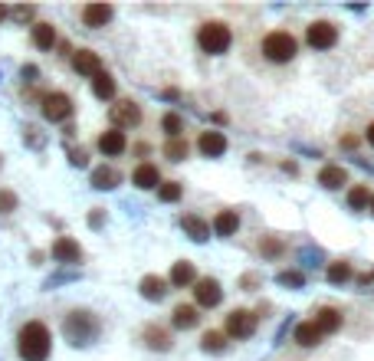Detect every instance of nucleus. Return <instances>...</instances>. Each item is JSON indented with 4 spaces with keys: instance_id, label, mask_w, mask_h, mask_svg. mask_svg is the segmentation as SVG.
Wrapping results in <instances>:
<instances>
[{
    "instance_id": "1",
    "label": "nucleus",
    "mask_w": 374,
    "mask_h": 361,
    "mask_svg": "<svg viewBox=\"0 0 374 361\" xmlns=\"http://www.w3.org/2000/svg\"><path fill=\"white\" fill-rule=\"evenodd\" d=\"M260 56H263L269 66H286L299 56V40L289 30H266L260 36Z\"/></svg>"
},
{
    "instance_id": "2",
    "label": "nucleus",
    "mask_w": 374,
    "mask_h": 361,
    "mask_svg": "<svg viewBox=\"0 0 374 361\" xmlns=\"http://www.w3.org/2000/svg\"><path fill=\"white\" fill-rule=\"evenodd\" d=\"M50 348H53V335L46 322H26L17 335V352L23 361H46L50 358Z\"/></svg>"
},
{
    "instance_id": "3",
    "label": "nucleus",
    "mask_w": 374,
    "mask_h": 361,
    "mask_svg": "<svg viewBox=\"0 0 374 361\" xmlns=\"http://www.w3.org/2000/svg\"><path fill=\"white\" fill-rule=\"evenodd\" d=\"M197 46L207 53V56H223V53L233 46V30H230L227 20H204L197 23Z\"/></svg>"
},
{
    "instance_id": "4",
    "label": "nucleus",
    "mask_w": 374,
    "mask_h": 361,
    "mask_svg": "<svg viewBox=\"0 0 374 361\" xmlns=\"http://www.w3.org/2000/svg\"><path fill=\"white\" fill-rule=\"evenodd\" d=\"M63 332H66V338L73 345H89L99 338V332H102V322H99V316L89 309H73L66 318H63Z\"/></svg>"
},
{
    "instance_id": "5",
    "label": "nucleus",
    "mask_w": 374,
    "mask_h": 361,
    "mask_svg": "<svg viewBox=\"0 0 374 361\" xmlns=\"http://www.w3.org/2000/svg\"><path fill=\"white\" fill-rule=\"evenodd\" d=\"M260 325V318H256L253 309H233L223 322V335L227 338H250Z\"/></svg>"
},
{
    "instance_id": "6",
    "label": "nucleus",
    "mask_w": 374,
    "mask_h": 361,
    "mask_svg": "<svg viewBox=\"0 0 374 361\" xmlns=\"http://www.w3.org/2000/svg\"><path fill=\"white\" fill-rule=\"evenodd\" d=\"M306 43L312 46V50H332V46L338 43V26H335L332 20H312V23L306 26Z\"/></svg>"
},
{
    "instance_id": "7",
    "label": "nucleus",
    "mask_w": 374,
    "mask_h": 361,
    "mask_svg": "<svg viewBox=\"0 0 374 361\" xmlns=\"http://www.w3.org/2000/svg\"><path fill=\"white\" fill-rule=\"evenodd\" d=\"M109 119H112V129H135L141 125V109H138L135 99H115V105L109 109Z\"/></svg>"
},
{
    "instance_id": "8",
    "label": "nucleus",
    "mask_w": 374,
    "mask_h": 361,
    "mask_svg": "<svg viewBox=\"0 0 374 361\" xmlns=\"http://www.w3.org/2000/svg\"><path fill=\"white\" fill-rule=\"evenodd\" d=\"M191 293H194V306H197V309H217V306H220V299H223L220 283H217V279H210V276L197 279Z\"/></svg>"
},
{
    "instance_id": "9",
    "label": "nucleus",
    "mask_w": 374,
    "mask_h": 361,
    "mask_svg": "<svg viewBox=\"0 0 374 361\" xmlns=\"http://www.w3.org/2000/svg\"><path fill=\"white\" fill-rule=\"evenodd\" d=\"M73 115V99L66 92H46L43 95V119L50 122H66Z\"/></svg>"
},
{
    "instance_id": "10",
    "label": "nucleus",
    "mask_w": 374,
    "mask_h": 361,
    "mask_svg": "<svg viewBox=\"0 0 374 361\" xmlns=\"http://www.w3.org/2000/svg\"><path fill=\"white\" fill-rule=\"evenodd\" d=\"M79 17H82V23L89 26V30H99V26H109L112 17H115V7L112 4H85L82 10H79Z\"/></svg>"
},
{
    "instance_id": "11",
    "label": "nucleus",
    "mask_w": 374,
    "mask_h": 361,
    "mask_svg": "<svg viewBox=\"0 0 374 361\" xmlns=\"http://www.w3.org/2000/svg\"><path fill=\"white\" fill-rule=\"evenodd\" d=\"M197 151L204 158H220L223 151H227V135L217 129H207L197 135Z\"/></svg>"
},
{
    "instance_id": "12",
    "label": "nucleus",
    "mask_w": 374,
    "mask_h": 361,
    "mask_svg": "<svg viewBox=\"0 0 374 361\" xmlns=\"http://www.w3.org/2000/svg\"><path fill=\"white\" fill-rule=\"evenodd\" d=\"M95 148H99L105 158H119L128 148V138H125V131H119V129H105L102 135H99V141H95Z\"/></svg>"
},
{
    "instance_id": "13",
    "label": "nucleus",
    "mask_w": 374,
    "mask_h": 361,
    "mask_svg": "<svg viewBox=\"0 0 374 361\" xmlns=\"http://www.w3.org/2000/svg\"><path fill=\"white\" fill-rule=\"evenodd\" d=\"M132 184H135L138 190H158V184H161V174H158V168L148 161H141L132 171Z\"/></svg>"
},
{
    "instance_id": "14",
    "label": "nucleus",
    "mask_w": 374,
    "mask_h": 361,
    "mask_svg": "<svg viewBox=\"0 0 374 361\" xmlns=\"http://www.w3.org/2000/svg\"><path fill=\"white\" fill-rule=\"evenodd\" d=\"M312 325L322 332V335H332V332H338L341 328V309H335V306H322V309L315 312Z\"/></svg>"
},
{
    "instance_id": "15",
    "label": "nucleus",
    "mask_w": 374,
    "mask_h": 361,
    "mask_svg": "<svg viewBox=\"0 0 374 361\" xmlns=\"http://www.w3.org/2000/svg\"><path fill=\"white\" fill-rule=\"evenodd\" d=\"M73 69H76L79 76L92 79L95 72L102 69V60H99V53H92V50H76L73 53Z\"/></svg>"
},
{
    "instance_id": "16",
    "label": "nucleus",
    "mask_w": 374,
    "mask_h": 361,
    "mask_svg": "<svg viewBox=\"0 0 374 361\" xmlns=\"http://www.w3.org/2000/svg\"><path fill=\"white\" fill-rule=\"evenodd\" d=\"M197 322H201V316H197V306H194V302H181V306H174V312H171V325L181 328V332L194 328Z\"/></svg>"
},
{
    "instance_id": "17",
    "label": "nucleus",
    "mask_w": 374,
    "mask_h": 361,
    "mask_svg": "<svg viewBox=\"0 0 374 361\" xmlns=\"http://www.w3.org/2000/svg\"><path fill=\"white\" fill-rule=\"evenodd\" d=\"M141 342L148 345V348H154V352H168L171 345V332L168 328H161V325H145L141 328Z\"/></svg>"
},
{
    "instance_id": "18",
    "label": "nucleus",
    "mask_w": 374,
    "mask_h": 361,
    "mask_svg": "<svg viewBox=\"0 0 374 361\" xmlns=\"http://www.w3.org/2000/svg\"><path fill=\"white\" fill-rule=\"evenodd\" d=\"M319 184H322L325 190H338L348 184V171H345L341 164H325L322 171H319Z\"/></svg>"
},
{
    "instance_id": "19",
    "label": "nucleus",
    "mask_w": 374,
    "mask_h": 361,
    "mask_svg": "<svg viewBox=\"0 0 374 361\" xmlns=\"http://www.w3.org/2000/svg\"><path fill=\"white\" fill-rule=\"evenodd\" d=\"M53 257L60 259V263H79L82 259V249L73 237H60V240L53 243Z\"/></svg>"
},
{
    "instance_id": "20",
    "label": "nucleus",
    "mask_w": 374,
    "mask_h": 361,
    "mask_svg": "<svg viewBox=\"0 0 374 361\" xmlns=\"http://www.w3.org/2000/svg\"><path fill=\"white\" fill-rule=\"evenodd\" d=\"M197 283V269L187 263V259H178L174 266H171V286H178V289H187V286Z\"/></svg>"
},
{
    "instance_id": "21",
    "label": "nucleus",
    "mask_w": 374,
    "mask_h": 361,
    "mask_svg": "<svg viewBox=\"0 0 374 361\" xmlns=\"http://www.w3.org/2000/svg\"><path fill=\"white\" fill-rule=\"evenodd\" d=\"M237 230H240L237 210H220V214L213 217V233H217V237H233Z\"/></svg>"
},
{
    "instance_id": "22",
    "label": "nucleus",
    "mask_w": 374,
    "mask_h": 361,
    "mask_svg": "<svg viewBox=\"0 0 374 361\" xmlns=\"http://www.w3.org/2000/svg\"><path fill=\"white\" fill-rule=\"evenodd\" d=\"M122 184V174L115 171V168H109V164H102V168H95L92 171V188L99 190H112Z\"/></svg>"
},
{
    "instance_id": "23",
    "label": "nucleus",
    "mask_w": 374,
    "mask_h": 361,
    "mask_svg": "<svg viewBox=\"0 0 374 361\" xmlns=\"http://www.w3.org/2000/svg\"><path fill=\"white\" fill-rule=\"evenodd\" d=\"M181 227H184V233L191 237V240H197V243H204V240H210V227L201 220V217H194V214H184V220H181Z\"/></svg>"
},
{
    "instance_id": "24",
    "label": "nucleus",
    "mask_w": 374,
    "mask_h": 361,
    "mask_svg": "<svg viewBox=\"0 0 374 361\" xmlns=\"http://www.w3.org/2000/svg\"><path fill=\"white\" fill-rule=\"evenodd\" d=\"M292 338H296V345H302V348H315V345L322 342V332H319L312 322H299Z\"/></svg>"
},
{
    "instance_id": "25",
    "label": "nucleus",
    "mask_w": 374,
    "mask_h": 361,
    "mask_svg": "<svg viewBox=\"0 0 374 361\" xmlns=\"http://www.w3.org/2000/svg\"><path fill=\"white\" fill-rule=\"evenodd\" d=\"M92 92L99 95V99H115V79H112V72H105V69H99L92 76Z\"/></svg>"
},
{
    "instance_id": "26",
    "label": "nucleus",
    "mask_w": 374,
    "mask_h": 361,
    "mask_svg": "<svg viewBox=\"0 0 374 361\" xmlns=\"http://www.w3.org/2000/svg\"><path fill=\"white\" fill-rule=\"evenodd\" d=\"M33 43L40 46V50H53V43H56V26L53 23H33Z\"/></svg>"
},
{
    "instance_id": "27",
    "label": "nucleus",
    "mask_w": 374,
    "mask_h": 361,
    "mask_svg": "<svg viewBox=\"0 0 374 361\" xmlns=\"http://www.w3.org/2000/svg\"><path fill=\"white\" fill-rule=\"evenodd\" d=\"M138 289H141V296H145V299H151V302H158L164 296V279L161 276H145V279H141V286H138Z\"/></svg>"
},
{
    "instance_id": "28",
    "label": "nucleus",
    "mask_w": 374,
    "mask_h": 361,
    "mask_svg": "<svg viewBox=\"0 0 374 361\" xmlns=\"http://www.w3.org/2000/svg\"><path fill=\"white\" fill-rule=\"evenodd\" d=\"M325 279H328V283H348V279H351V263H345V259H335V263H328V269H325Z\"/></svg>"
},
{
    "instance_id": "29",
    "label": "nucleus",
    "mask_w": 374,
    "mask_h": 361,
    "mask_svg": "<svg viewBox=\"0 0 374 361\" xmlns=\"http://www.w3.org/2000/svg\"><path fill=\"white\" fill-rule=\"evenodd\" d=\"M282 249H286V243H282L279 237H272V233H266V237H260V253H263L266 259H272V257H279Z\"/></svg>"
},
{
    "instance_id": "30",
    "label": "nucleus",
    "mask_w": 374,
    "mask_h": 361,
    "mask_svg": "<svg viewBox=\"0 0 374 361\" xmlns=\"http://www.w3.org/2000/svg\"><path fill=\"white\" fill-rule=\"evenodd\" d=\"M164 155H168V161H184L187 141H184V138H168V145H164Z\"/></svg>"
},
{
    "instance_id": "31",
    "label": "nucleus",
    "mask_w": 374,
    "mask_h": 361,
    "mask_svg": "<svg viewBox=\"0 0 374 361\" xmlns=\"http://www.w3.org/2000/svg\"><path fill=\"white\" fill-rule=\"evenodd\" d=\"M368 200H371V190H368L365 184H355V188L348 190V204L355 207V210H361V207H368Z\"/></svg>"
},
{
    "instance_id": "32",
    "label": "nucleus",
    "mask_w": 374,
    "mask_h": 361,
    "mask_svg": "<svg viewBox=\"0 0 374 361\" xmlns=\"http://www.w3.org/2000/svg\"><path fill=\"white\" fill-rule=\"evenodd\" d=\"M161 129H164V135H168V138H181V129H184V122H181V115L164 112Z\"/></svg>"
},
{
    "instance_id": "33",
    "label": "nucleus",
    "mask_w": 374,
    "mask_h": 361,
    "mask_svg": "<svg viewBox=\"0 0 374 361\" xmlns=\"http://www.w3.org/2000/svg\"><path fill=\"white\" fill-rule=\"evenodd\" d=\"M158 198H161L164 204L178 200L181 198V184H178V180H161V184H158Z\"/></svg>"
},
{
    "instance_id": "34",
    "label": "nucleus",
    "mask_w": 374,
    "mask_h": 361,
    "mask_svg": "<svg viewBox=\"0 0 374 361\" xmlns=\"http://www.w3.org/2000/svg\"><path fill=\"white\" fill-rule=\"evenodd\" d=\"M223 345H227V335H223V332H217V328H213V332H204L207 352H223Z\"/></svg>"
},
{
    "instance_id": "35",
    "label": "nucleus",
    "mask_w": 374,
    "mask_h": 361,
    "mask_svg": "<svg viewBox=\"0 0 374 361\" xmlns=\"http://www.w3.org/2000/svg\"><path fill=\"white\" fill-rule=\"evenodd\" d=\"M17 207V194L14 190H0V214H10Z\"/></svg>"
},
{
    "instance_id": "36",
    "label": "nucleus",
    "mask_w": 374,
    "mask_h": 361,
    "mask_svg": "<svg viewBox=\"0 0 374 361\" xmlns=\"http://www.w3.org/2000/svg\"><path fill=\"white\" fill-rule=\"evenodd\" d=\"M279 283L282 286H306V276H302V273H282Z\"/></svg>"
},
{
    "instance_id": "37",
    "label": "nucleus",
    "mask_w": 374,
    "mask_h": 361,
    "mask_svg": "<svg viewBox=\"0 0 374 361\" xmlns=\"http://www.w3.org/2000/svg\"><path fill=\"white\" fill-rule=\"evenodd\" d=\"M33 14H36L33 7H17V10H14V17H17V20H30Z\"/></svg>"
},
{
    "instance_id": "38",
    "label": "nucleus",
    "mask_w": 374,
    "mask_h": 361,
    "mask_svg": "<svg viewBox=\"0 0 374 361\" xmlns=\"http://www.w3.org/2000/svg\"><path fill=\"white\" fill-rule=\"evenodd\" d=\"M341 148H358V135H345L341 138Z\"/></svg>"
},
{
    "instance_id": "39",
    "label": "nucleus",
    "mask_w": 374,
    "mask_h": 361,
    "mask_svg": "<svg viewBox=\"0 0 374 361\" xmlns=\"http://www.w3.org/2000/svg\"><path fill=\"white\" fill-rule=\"evenodd\" d=\"M365 138H368V145L374 148V122H368V129H365Z\"/></svg>"
},
{
    "instance_id": "40",
    "label": "nucleus",
    "mask_w": 374,
    "mask_h": 361,
    "mask_svg": "<svg viewBox=\"0 0 374 361\" xmlns=\"http://www.w3.org/2000/svg\"><path fill=\"white\" fill-rule=\"evenodd\" d=\"M4 17H7V7H0V20H4Z\"/></svg>"
},
{
    "instance_id": "41",
    "label": "nucleus",
    "mask_w": 374,
    "mask_h": 361,
    "mask_svg": "<svg viewBox=\"0 0 374 361\" xmlns=\"http://www.w3.org/2000/svg\"><path fill=\"white\" fill-rule=\"evenodd\" d=\"M368 207H371V214H374V194H371V200H368Z\"/></svg>"
}]
</instances>
